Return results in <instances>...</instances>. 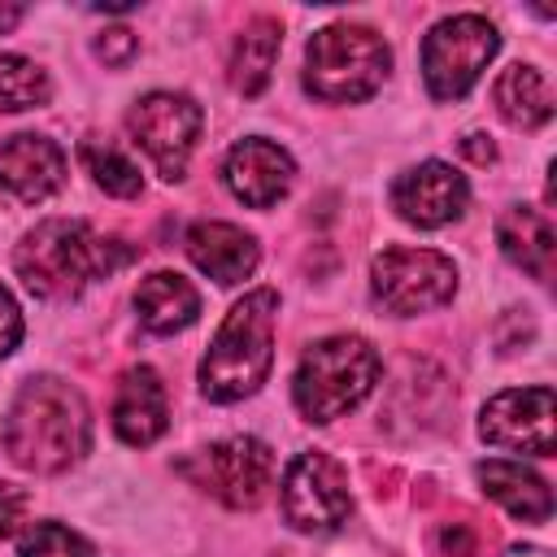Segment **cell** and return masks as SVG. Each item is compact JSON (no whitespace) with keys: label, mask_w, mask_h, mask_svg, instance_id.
<instances>
[{"label":"cell","mask_w":557,"mask_h":557,"mask_svg":"<svg viewBox=\"0 0 557 557\" xmlns=\"http://www.w3.org/2000/svg\"><path fill=\"white\" fill-rule=\"evenodd\" d=\"M4 448L22 470L61 474L91 448V413L74 383L39 374L26 379L4 418Z\"/></svg>","instance_id":"1"},{"label":"cell","mask_w":557,"mask_h":557,"mask_svg":"<svg viewBox=\"0 0 557 557\" xmlns=\"http://www.w3.org/2000/svg\"><path fill=\"white\" fill-rule=\"evenodd\" d=\"M135 261V248L117 235H100L96 226L78 218H48L39 222L13 252V270L26 283V292L44 300L78 296L83 287L117 274Z\"/></svg>","instance_id":"2"},{"label":"cell","mask_w":557,"mask_h":557,"mask_svg":"<svg viewBox=\"0 0 557 557\" xmlns=\"http://www.w3.org/2000/svg\"><path fill=\"white\" fill-rule=\"evenodd\" d=\"M274 322H278V296L270 287L248 292L226 322L218 326L205 361H200V392L218 405L252 396L274 361Z\"/></svg>","instance_id":"3"},{"label":"cell","mask_w":557,"mask_h":557,"mask_svg":"<svg viewBox=\"0 0 557 557\" xmlns=\"http://www.w3.org/2000/svg\"><path fill=\"white\" fill-rule=\"evenodd\" d=\"M374 383H379V352L361 335H331L300 357L292 396L309 422H335L348 409H357Z\"/></svg>","instance_id":"4"},{"label":"cell","mask_w":557,"mask_h":557,"mask_svg":"<svg viewBox=\"0 0 557 557\" xmlns=\"http://www.w3.org/2000/svg\"><path fill=\"white\" fill-rule=\"evenodd\" d=\"M387 65H392V52L383 35H374L370 26L335 22L318 30L305 48V87L318 100L357 104L383 87Z\"/></svg>","instance_id":"5"},{"label":"cell","mask_w":557,"mask_h":557,"mask_svg":"<svg viewBox=\"0 0 557 557\" xmlns=\"http://www.w3.org/2000/svg\"><path fill=\"white\" fill-rule=\"evenodd\" d=\"M496 48H500V35L479 13H457V17L435 22L426 30V39H422V78H426V91L435 100H461L479 83V74L496 57Z\"/></svg>","instance_id":"6"},{"label":"cell","mask_w":557,"mask_h":557,"mask_svg":"<svg viewBox=\"0 0 557 557\" xmlns=\"http://www.w3.org/2000/svg\"><path fill=\"white\" fill-rule=\"evenodd\" d=\"M178 470L196 487L218 496L222 505L257 509L274 483V453H270V444H261L252 435H231V440H218V444L200 448L196 457L178 461Z\"/></svg>","instance_id":"7"},{"label":"cell","mask_w":557,"mask_h":557,"mask_svg":"<svg viewBox=\"0 0 557 557\" xmlns=\"http://www.w3.org/2000/svg\"><path fill=\"white\" fill-rule=\"evenodd\" d=\"M370 287L392 313L409 318L453 300L457 265L435 248H383L370 261Z\"/></svg>","instance_id":"8"},{"label":"cell","mask_w":557,"mask_h":557,"mask_svg":"<svg viewBox=\"0 0 557 557\" xmlns=\"http://www.w3.org/2000/svg\"><path fill=\"white\" fill-rule=\"evenodd\" d=\"M200 104L191 96L178 91H152L144 96L131 113H126V131L131 139L148 152V161L157 165V174L165 183H178L187 170V157L200 139Z\"/></svg>","instance_id":"9"},{"label":"cell","mask_w":557,"mask_h":557,"mask_svg":"<svg viewBox=\"0 0 557 557\" xmlns=\"http://www.w3.org/2000/svg\"><path fill=\"white\" fill-rule=\"evenodd\" d=\"M352 513V496H348V474L331 453H300L287 474H283V518L296 531H335L339 522H348Z\"/></svg>","instance_id":"10"},{"label":"cell","mask_w":557,"mask_h":557,"mask_svg":"<svg viewBox=\"0 0 557 557\" xmlns=\"http://www.w3.org/2000/svg\"><path fill=\"white\" fill-rule=\"evenodd\" d=\"M479 435L496 448L553 457V387H513L483 405Z\"/></svg>","instance_id":"11"},{"label":"cell","mask_w":557,"mask_h":557,"mask_svg":"<svg viewBox=\"0 0 557 557\" xmlns=\"http://www.w3.org/2000/svg\"><path fill=\"white\" fill-rule=\"evenodd\" d=\"M466 200H470V187L466 178L444 165V161H422L413 170H405L396 183H392V205L396 213L409 222V226H422V231H435L453 218L466 213Z\"/></svg>","instance_id":"12"},{"label":"cell","mask_w":557,"mask_h":557,"mask_svg":"<svg viewBox=\"0 0 557 557\" xmlns=\"http://www.w3.org/2000/svg\"><path fill=\"white\" fill-rule=\"evenodd\" d=\"M222 178H226V187H231L244 205L270 209V205H278V200L292 191L296 165H292V157H287L278 144L252 135V139H239V144L226 152Z\"/></svg>","instance_id":"13"},{"label":"cell","mask_w":557,"mask_h":557,"mask_svg":"<svg viewBox=\"0 0 557 557\" xmlns=\"http://www.w3.org/2000/svg\"><path fill=\"white\" fill-rule=\"evenodd\" d=\"M65 183V152L48 135H13L0 144V191L39 205Z\"/></svg>","instance_id":"14"},{"label":"cell","mask_w":557,"mask_h":557,"mask_svg":"<svg viewBox=\"0 0 557 557\" xmlns=\"http://www.w3.org/2000/svg\"><path fill=\"white\" fill-rule=\"evenodd\" d=\"M170 426V409H165V387L161 374L152 366H131L117 383V400H113V431L131 444L144 448L152 440H161Z\"/></svg>","instance_id":"15"},{"label":"cell","mask_w":557,"mask_h":557,"mask_svg":"<svg viewBox=\"0 0 557 557\" xmlns=\"http://www.w3.org/2000/svg\"><path fill=\"white\" fill-rule=\"evenodd\" d=\"M183 248H187V257H191L209 278H218V283H226V287H231V283H244V278L257 270V261H261L257 239H252L248 231L231 226V222H196V226H187Z\"/></svg>","instance_id":"16"},{"label":"cell","mask_w":557,"mask_h":557,"mask_svg":"<svg viewBox=\"0 0 557 557\" xmlns=\"http://www.w3.org/2000/svg\"><path fill=\"white\" fill-rule=\"evenodd\" d=\"M496 244L500 252L527 270L531 278L548 283L553 278V265H557V235H553V222L540 213V209H527V205H513L500 213L496 222Z\"/></svg>","instance_id":"17"},{"label":"cell","mask_w":557,"mask_h":557,"mask_svg":"<svg viewBox=\"0 0 557 557\" xmlns=\"http://www.w3.org/2000/svg\"><path fill=\"white\" fill-rule=\"evenodd\" d=\"M135 313H139V322L152 335H174V331H183V326L196 322L200 292L183 274H174V270H157V274L139 278V287H135Z\"/></svg>","instance_id":"18"},{"label":"cell","mask_w":557,"mask_h":557,"mask_svg":"<svg viewBox=\"0 0 557 557\" xmlns=\"http://www.w3.org/2000/svg\"><path fill=\"white\" fill-rule=\"evenodd\" d=\"M474 479L483 483V492L496 500V505H505L513 518H522V522H548V513H553V492H548V483L540 479V474H531L527 466H518V461H479L474 466Z\"/></svg>","instance_id":"19"},{"label":"cell","mask_w":557,"mask_h":557,"mask_svg":"<svg viewBox=\"0 0 557 557\" xmlns=\"http://www.w3.org/2000/svg\"><path fill=\"white\" fill-rule=\"evenodd\" d=\"M492 100L500 109V117L509 126H522V131H535L553 117V91H548V78L535 70V65H509L496 87H492Z\"/></svg>","instance_id":"20"},{"label":"cell","mask_w":557,"mask_h":557,"mask_svg":"<svg viewBox=\"0 0 557 557\" xmlns=\"http://www.w3.org/2000/svg\"><path fill=\"white\" fill-rule=\"evenodd\" d=\"M278 44H283V30L274 17H252L235 48H231V87L239 96H257L265 83H270V70H274V57H278Z\"/></svg>","instance_id":"21"},{"label":"cell","mask_w":557,"mask_h":557,"mask_svg":"<svg viewBox=\"0 0 557 557\" xmlns=\"http://www.w3.org/2000/svg\"><path fill=\"white\" fill-rule=\"evenodd\" d=\"M48 96H52V83L35 61L0 52V109L4 113L39 109V104H48Z\"/></svg>","instance_id":"22"},{"label":"cell","mask_w":557,"mask_h":557,"mask_svg":"<svg viewBox=\"0 0 557 557\" xmlns=\"http://www.w3.org/2000/svg\"><path fill=\"white\" fill-rule=\"evenodd\" d=\"M78 157H83L87 174L96 178V187H104L109 196H122V200H131V196H139V191H144L139 165H135L131 157H122V152H117L113 144L87 139V144L78 148Z\"/></svg>","instance_id":"23"},{"label":"cell","mask_w":557,"mask_h":557,"mask_svg":"<svg viewBox=\"0 0 557 557\" xmlns=\"http://www.w3.org/2000/svg\"><path fill=\"white\" fill-rule=\"evenodd\" d=\"M17 557H96V548H91V540H83L78 531L61 527V522H35L22 535Z\"/></svg>","instance_id":"24"},{"label":"cell","mask_w":557,"mask_h":557,"mask_svg":"<svg viewBox=\"0 0 557 557\" xmlns=\"http://www.w3.org/2000/svg\"><path fill=\"white\" fill-rule=\"evenodd\" d=\"M26 509H30V496L17 483H4L0 479V540H9L26 522Z\"/></svg>","instance_id":"25"},{"label":"cell","mask_w":557,"mask_h":557,"mask_svg":"<svg viewBox=\"0 0 557 557\" xmlns=\"http://www.w3.org/2000/svg\"><path fill=\"white\" fill-rule=\"evenodd\" d=\"M135 48H139V39H135V30H126V26H113V30H104V35L96 39V57H100L104 65H126V61L135 57Z\"/></svg>","instance_id":"26"},{"label":"cell","mask_w":557,"mask_h":557,"mask_svg":"<svg viewBox=\"0 0 557 557\" xmlns=\"http://www.w3.org/2000/svg\"><path fill=\"white\" fill-rule=\"evenodd\" d=\"M17 339H22V309H17V300L0 287V357H9V352L17 348Z\"/></svg>","instance_id":"27"},{"label":"cell","mask_w":557,"mask_h":557,"mask_svg":"<svg viewBox=\"0 0 557 557\" xmlns=\"http://www.w3.org/2000/svg\"><path fill=\"white\" fill-rule=\"evenodd\" d=\"M22 13H26V9H22L17 0H4V4H0V35H9V30L22 22Z\"/></svg>","instance_id":"28"},{"label":"cell","mask_w":557,"mask_h":557,"mask_svg":"<svg viewBox=\"0 0 557 557\" xmlns=\"http://www.w3.org/2000/svg\"><path fill=\"white\" fill-rule=\"evenodd\" d=\"M466 152H470L474 161H492V157H496V148L483 144V135H470V139H466Z\"/></svg>","instance_id":"29"},{"label":"cell","mask_w":557,"mask_h":557,"mask_svg":"<svg viewBox=\"0 0 557 557\" xmlns=\"http://www.w3.org/2000/svg\"><path fill=\"white\" fill-rule=\"evenodd\" d=\"M509 557H544L540 548H518V553H509Z\"/></svg>","instance_id":"30"}]
</instances>
